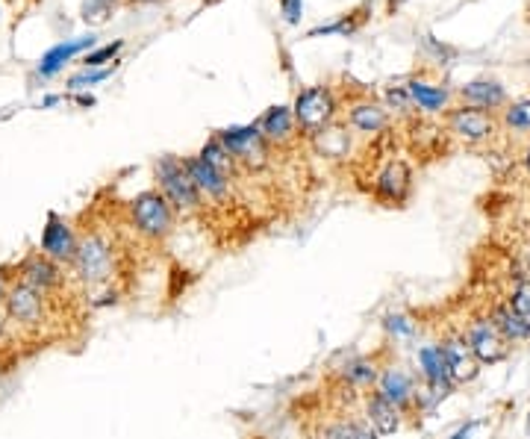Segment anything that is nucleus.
<instances>
[{
	"instance_id": "1",
	"label": "nucleus",
	"mask_w": 530,
	"mask_h": 439,
	"mask_svg": "<svg viewBox=\"0 0 530 439\" xmlns=\"http://www.w3.org/2000/svg\"><path fill=\"white\" fill-rule=\"evenodd\" d=\"M374 389L383 398H389L404 413V419L410 425H422V378H419V372H410L407 366H401L389 357L380 369Z\"/></svg>"
},
{
	"instance_id": "2",
	"label": "nucleus",
	"mask_w": 530,
	"mask_h": 439,
	"mask_svg": "<svg viewBox=\"0 0 530 439\" xmlns=\"http://www.w3.org/2000/svg\"><path fill=\"white\" fill-rule=\"evenodd\" d=\"M157 174V189L168 198V204L174 207V213H195L204 207V195L195 183V177L189 174V165L180 157H159L154 165Z\"/></svg>"
},
{
	"instance_id": "3",
	"label": "nucleus",
	"mask_w": 530,
	"mask_h": 439,
	"mask_svg": "<svg viewBox=\"0 0 530 439\" xmlns=\"http://www.w3.org/2000/svg\"><path fill=\"white\" fill-rule=\"evenodd\" d=\"M71 275L77 277V283H83L86 289H98V286H106L112 280V275H115V251H112V242L106 239L104 233H86L80 239Z\"/></svg>"
},
{
	"instance_id": "4",
	"label": "nucleus",
	"mask_w": 530,
	"mask_h": 439,
	"mask_svg": "<svg viewBox=\"0 0 530 439\" xmlns=\"http://www.w3.org/2000/svg\"><path fill=\"white\" fill-rule=\"evenodd\" d=\"M130 219L145 239L165 242L174 230L177 213L159 189H148V192H142L130 201Z\"/></svg>"
},
{
	"instance_id": "5",
	"label": "nucleus",
	"mask_w": 530,
	"mask_h": 439,
	"mask_svg": "<svg viewBox=\"0 0 530 439\" xmlns=\"http://www.w3.org/2000/svg\"><path fill=\"white\" fill-rule=\"evenodd\" d=\"M460 333H463L466 345L472 348V354H475L480 366H498V363H504V360L510 357V351H513V345L495 330V325L486 319V313H472V316L463 322Z\"/></svg>"
},
{
	"instance_id": "6",
	"label": "nucleus",
	"mask_w": 530,
	"mask_h": 439,
	"mask_svg": "<svg viewBox=\"0 0 530 439\" xmlns=\"http://www.w3.org/2000/svg\"><path fill=\"white\" fill-rule=\"evenodd\" d=\"M221 145L233 154V160L239 163V168L248 171H260L268 165V142H265L260 124H245V127H227L218 133Z\"/></svg>"
},
{
	"instance_id": "7",
	"label": "nucleus",
	"mask_w": 530,
	"mask_h": 439,
	"mask_svg": "<svg viewBox=\"0 0 530 439\" xmlns=\"http://www.w3.org/2000/svg\"><path fill=\"white\" fill-rule=\"evenodd\" d=\"M3 310L9 316L12 325L24 330L42 328L48 322V295L36 292L33 286L15 280L6 292V301H3Z\"/></svg>"
},
{
	"instance_id": "8",
	"label": "nucleus",
	"mask_w": 530,
	"mask_h": 439,
	"mask_svg": "<svg viewBox=\"0 0 530 439\" xmlns=\"http://www.w3.org/2000/svg\"><path fill=\"white\" fill-rule=\"evenodd\" d=\"M292 112H295L298 130L304 136L316 139L318 133H324L330 127V121L336 115V101H333V95L324 86H310V89L298 92Z\"/></svg>"
},
{
	"instance_id": "9",
	"label": "nucleus",
	"mask_w": 530,
	"mask_h": 439,
	"mask_svg": "<svg viewBox=\"0 0 530 439\" xmlns=\"http://www.w3.org/2000/svg\"><path fill=\"white\" fill-rule=\"evenodd\" d=\"M439 348L445 351V360H448V369H451V378L457 386H469L475 384L483 372V366L477 363V357L472 354V348L466 345L460 328L457 330H445L439 339Z\"/></svg>"
},
{
	"instance_id": "10",
	"label": "nucleus",
	"mask_w": 530,
	"mask_h": 439,
	"mask_svg": "<svg viewBox=\"0 0 530 439\" xmlns=\"http://www.w3.org/2000/svg\"><path fill=\"white\" fill-rule=\"evenodd\" d=\"M77 248H80V239H77V233L71 230V224L65 219H59L56 213L48 216V224H45V230H42V254L53 260L56 266H74V260H77Z\"/></svg>"
},
{
	"instance_id": "11",
	"label": "nucleus",
	"mask_w": 530,
	"mask_h": 439,
	"mask_svg": "<svg viewBox=\"0 0 530 439\" xmlns=\"http://www.w3.org/2000/svg\"><path fill=\"white\" fill-rule=\"evenodd\" d=\"M360 413H363V419L369 422L380 437H395V434L404 428V422H407L404 413H401L389 398H383L377 389L363 392V398H360Z\"/></svg>"
},
{
	"instance_id": "12",
	"label": "nucleus",
	"mask_w": 530,
	"mask_h": 439,
	"mask_svg": "<svg viewBox=\"0 0 530 439\" xmlns=\"http://www.w3.org/2000/svg\"><path fill=\"white\" fill-rule=\"evenodd\" d=\"M15 272H18V280H21V283L33 286V289L42 292V295H53V292L62 289V283H65L62 266H56L53 260H48V257L42 254V251L24 257V260L18 263Z\"/></svg>"
},
{
	"instance_id": "13",
	"label": "nucleus",
	"mask_w": 530,
	"mask_h": 439,
	"mask_svg": "<svg viewBox=\"0 0 530 439\" xmlns=\"http://www.w3.org/2000/svg\"><path fill=\"white\" fill-rule=\"evenodd\" d=\"M383 363H386L383 354H354V357H348V360L333 372V378H336L339 384L357 389V392H369V389L377 386Z\"/></svg>"
},
{
	"instance_id": "14",
	"label": "nucleus",
	"mask_w": 530,
	"mask_h": 439,
	"mask_svg": "<svg viewBox=\"0 0 530 439\" xmlns=\"http://www.w3.org/2000/svg\"><path fill=\"white\" fill-rule=\"evenodd\" d=\"M448 130L457 139H463L469 145H477V142H486L495 133V118H492V112L486 110L460 107V110L448 112Z\"/></svg>"
},
{
	"instance_id": "15",
	"label": "nucleus",
	"mask_w": 530,
	"mask_h": 439,
	"mask_svg": "<svg viewBox=\"0 0 530 439\" xmlns=\"http://www.w3.org/2000/svg\"><path fill=\"white\" fill-rule=\"evenodd\" d=\"M483 313L510 345H522V342L530 339V319H525L522 313H516L507 298H495L492 304H486Z\"/></svg>"
},
{
	"instance_id": "16",
	"label": "nucleus",
	"mask_w": 530,
	"mask_h": 439,
	"mask_svg": "<svg viewBox=\"0 0 530 439\" xmlns=\"http://www.w3.org/2000/svg\"><path fill=\"white\" fill-rule=\"evenodd\" d=\"M410 180H413V174H410L407 163H401V160L389 163L377 177V186H374L377 198L386 201L389 207H401L410 195Z\"/></svg>"
},
{
	"instance_id": "17",
	"label": "nucleus",
	"mask_w": 530,
	"mask_h": 439,
	"mask_svg": "<svg viewBox=\"0 0 530 439\" xmlns=\"http://www.w3.org/2000/svg\"><path fill=\"white\" fill-rule=\"evenodd\" d=\"M186 165H189V174L195 177V183H198L204 201H215V204L227 201V195H230V177H224L221 171H215V168L204 163L201 157H189Z\"/></svg>"
},
{
	"instance_id": "18",
	"label": "nucleus",
	"mask_w": 530,
	"mask_h": 439,
	"mask_svg": "<svg viewBox=\"0 0 530 439\" xmlns=\"http://www.w3.org/2000/svg\"><path fill=\"white\" fill-rule=\"evenodd\" d=\"M313 439H360V413L339 407L330 416H321L313 425Z\"/></svg>"
},
{
	"instance_id": "19",
	"label": "nucleus",
	"mask_w": 530,
	"mask_h": 439,
	"mask_svg": "<svg viewBox=\"0 0 530 439\" xmlns=\"http://www.w3.org/2000/svg\"><path fill=\"white\" fill-rule=\"evenodd\" d=\"M92 45H95V36H92V33H89V36H80V39H68V42L53 45L51 51L42 56V62H39V74H42V77L59 74L74 56L83 54V51H92Z\"/></svg>"
},
{
	"instance_id": "20",
	"label": "nucleus",
	"mask_w": 530,
	"mask_h": 439,
	"mask_svg": "<svg viewBox=\"0 0 530 439\" xmlns=\"http://www.w3.org/2000/svg\"><path fill=\"white\" fill-rule=\"evenodd\" d=\"M257 124H260L268 145H286L295 136V127H298L295 124V112L289 107H271Z\"/></svg>"
},
{
	"instance_id": "21",
	"label": "nucleus",
	"mask_w": 530,
	"mask_h": 439,
	"mask_svg": "<svg viewBox=\"0 0 530 439\" xmlns=\"http://www.w3.org/2000/svg\"><path fill=\"white\" fill-rule=\"evenodd\" d=\"M460 95H463L466 107H475V110H486V112L504 107V101H507L504 86L495 83V80H475V83L463 86Z\"/></svg>"
},
{
	"instance_id": "22",
	"label": "nucleus",
	"mask_w": 530,
	"mask_h": 439,
	"mask_svg": "<svg viewBox=\"0 0 530 439\" xmlns=\"http://www.w3.org/2000/svg\"><path fill=\"white\" fill-rule=\"evenodd\" d=\"M407 95H410V101L424 112H439L445 110V104H448V89L430 86V83H422V80L407 83Z\"/></svg>"
},
{
	"instance_id": "23",
	"label": "nucleus",
	"mask_w": 530,
	"mask_h": 439,
	"mask_svg": "<svg viewBox=\"0 0 530 439\" xmlns=\"http://www.w3.org/2000/svg\"><path fill=\"white\" fill-rule=\"evenodd\" d=\"M348 118H351V127L360 133H380L389 124V115L380 104H357V107H351Z\"/></svg>"
},
{
	"instance_id": "24",
	"label": "nucleus",
	"mask_w": 530,
	"mask_h": 439,
	"mask_svg": "<svg viewBox=\"0 0 530 439\" xmlns=\"http://www.w3.org/2000/svg\"><path fill=\"white\" fill-rule=\"evenodd\" d=\"M198 157H201L207 165H212L215 171H221L224 177H233V174L239 171V163H236V160H233V154L221 145V139H218V136L204 145V151H201Z\"/></svg>"
},
{
	"instance_id": "25",
	"label": "nucleus",
	"mask_w": 530,
	"mask_h": 439,
	"mask_svg": "<svg viewBox=\"0 0 530 439\" xmlns=\"http://www.w3.org/2000/svg\"><path fill=\"white\" fill-rule=\"evenodd\" d=\"M380 328L386 330L389 339H419V322L407 313H386L380 319Z\"/></svg>"
},
{
	"instance_id": "26",
	"label": "nucleus",
	"mask_w": 530,
	"mask_h": 439,
	"mask_svg": "<svg viewBox=\"0 0 530 439\" xmlns=\"http://www.w3.org/2000/svg\"><path fill=\"white\" fill-rule=\"evenodd\" d=\"M316 148L324 154V157H345L348 154V148H351V142H348V133H342V130H324V133H318L316 139Z\"/></svg>"
},
{
	"instance_id": "27",
	"label": "nucleus",
	"mask_w": 530,
	"mask_h": 439,
	"mask_svg": "<svg viewBox=\"0 0 530 439\" xmlns=\"http://www.w3.org/2000/svg\"><path fill=\"white\" fill-rule=\"evenodd\" d=\"M504 298L510 301V307H513L516 313H522L525 319H530V275L528 272L516 275V283L510 286V292H507Z\"/></svg>"
},
{
	"instance_id": "28",
	"label": "nucleus",
	"mask_w": 530,
	"mask_h": 439,
	"mask_svg": "<svg viewBox=\"0 0 530 439\" xmlns=\"http://www.w3.org/2000/svg\"><path fill=\"white\" fill-rule=\"evenodd\" d=\"M504 124H507L510 130L528 133L530 130V98L510 104V107L504 110Z\"/></svg>"
},
{
	"instance_id": "29",
	"label": "nucleus",
	"mask_w": 530,
	"mask_h": 439,
	"mask_svg": "<svg viewBox=\"0 0 530 439\" xmlns=\"http://www.w3.org/2000/svg\"><path fill=\"white\" fill-rule=\"evenodd\" d=\"M112 71H115V65H112V68H86V71L74 74V77L68 80V86H71V89H89V86H95V83L106 80Z\"/></svg>"
},
{
	"instance_id": "30",
	"label": "nucleus",
	"mask_w": 530,
	"mask_h": 439,
	"mask_svg": "<svg viewBox=\"0 0 530 439\" xmlns=\"http://www.w3.org/2000/svg\"><path fill=\"white\" fill-rule=\"evenodd\" d=\"M124 48V42H112V45H104V48H98V51H89V54L83 56V65L86 68H101L104 62L109 59H115V54Z\"/></svg>"
},
{
	"instance_id": "31",
	"label": "nucleus",
	"mask_w": 530,
	"mask_h": 439,
	"mask_svg": "<svg viewBox=\"0 0 530 439\" xmlns=\"http://www.w3.org/2000/svg\"><path fill=\"white\" fill-rule=\"evenodd\" d=\"M280 6H283V15H286L289 24H298V21H301V9H304L301 0H280Z\"/></svg>"
},
{
	"instance_id": "32",
	"label": "nucleus",
	"mask_w": 530,
	"mask_h": 439,
	"mask_svg": "<svg viewBox=\"0 0 530 439\" xmlns=\"http://www.w3.org/2000/svg\"><path fill=\"white\" fill-rule=\"evenodd\" d=\"M475 428H477V422H466V425H460V428H457V431H454L448 439H472Z\"/></svg>"
},
{
	"instance_id": "33",
	"label": "nucleus",
	"mask_w": 530,
	"mask_h": 439,
	"mask_svg": "<svg viewBox=\"0 0 530 439\" xmlns=\"http://www.w3.org/2000/svg\"><path fill=\"white\" fill-rule=\"evenodd\" d=\"M360 439H383L374 428H371L369 422L363 419V413H360Z\"/></svg>"
},
{
	"instance_id": "34",
	"label": "nucleus",
	"mask_w": 530,
	"mask_h": 439,
	"mask_svg": "<svg viewBox=\"0 0 530 439\" xmlns=\"http://www.w3.org/2000/svg\"><path fill=\"white\" fill-rule=\"evenodd\" d=\"M9 277H6V272H0V307H3V301H6V292H9Z\"/></svg>"
},
{
	"instance_id": "35",
	"label": "nucleus",
	"mask_w": 530,
	"mask_h": 439,
	"mask_svg": "<svg viewBox=\"0 0 530 439\" xmlns=\"http://www.w3.org/2000/svg\"><path fill=\"white\" fill-rule=\"evenodd\" d=\"M6 328H9V316H6V310L0 307V342L6 339Z\"/></svg>"
},
{
	"instance_id": "36",
	"label": "nucleus",
	"mask_w": 530,
	"mask_h": 439,
	"mask_svg": "<svg viewBox=\"0 0 530 439\" xmlns=\"http://www.w3.org/2000/svg\"><path fill=\"white\" fill-rule=\"evenodd\" d=\"M522 272H528L530 275V242L522 248Z\"/></svg>"
},
{
	"instance_id": "37",
	"label": "nucleus",
	"mask_w": 530,
	"mask_h": 439,
	"mask_svg": "<svg viewBox=\"0 0 530 439\" xmlns=\"http://www.w3.org/2000/svg\"><path fill=\"white\" fill-rule=\"evenodd\" d=\"M77 104H80V107H92V104H95V98H92V95H80V98H77Z\"/></svg>"
},
{
	"instance_id": "38",
	"label": "nucleus",
	"mask_w": 530,
	"mask_h": 439,
	"mask_svg": "<svg viewBox=\"0 0 530 439\" xmlns=\"http://www.w3.org/2000/svg\"><path fill=\"white\" fill-rule=\"evenodd\" d=\"M525 165H528L530 171V142H528V151H525Z\"/></svg>"
},
{
	"instance_id": "39",
	"label": "nucleus",
	"mask_w": 530,
	"mask_h": 439,
	"mask_svg": "<svg viewBox=\"0 0 530 439\" xmlns=\"http://www.w3.org/2000/svg\"><path fill=\"white\" fill-rule=\"evenodd\" d=\"M95 3H104V6H109V3H115V0H95Z\"/></svg>"
},
{
	"instance_id": "40",
	"label": "nucleus",
	"mask_w": 530,
	"mask_h": 439,
	"mask_svg": "<svg viewBox=\"0 0 530 439\" xmlns=\"http://www.w3.org/2000/svg\"><path fill=\"white\" fill-rule=\"evenodd\" d=\"M139 3H154V0H139Z\"/></svg>"
}]
</instances>
